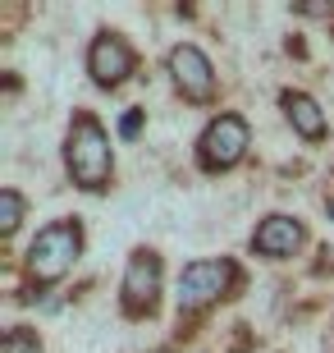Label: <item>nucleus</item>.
Returning <instances> with one entry per match:
<instances>
[{
    "label": "nucleus",
    "instance_id": "nucleus-1",
    "mask_svg": "<svg viewBox=\"0 0 334 353\" xmlns=\"http://www.w3.org/2000/svg\"><path fill=\"white\" fill-rule=\"evenodd\" d=\"M65 161H69L74 183H83V188H92V193L105 188V179H110V138H105V129L92 115L74 119L69 143H65Z\"/></svg>",
    "mask_w": 334,
    "mask_h": 353
},
{
    "label": "nucleus",
    "instance_id": "nucleus-2",
    "mask_svg": "<svg viewBox=\"0 0 334 353\" xmlns=\"http://www.w3.org/2000/svg\"><path fill=\"white\" fill-rule=\"evenodd\" d=\"M78 248H83V230H78L74 221L46 225V230L32 239V248H28V271H32V280H41V285L60 280V275L74 266Z\"/></svg>",
    "mask_w": 334,
    "mask_h": 353
},
{
    "label": "nucleus",
    "instance_id": "nucleus-3",
    "mask_svg": "<svg viewBox=\"0 0 334 353\" xmlns=\"http://www.w3.org/2000/svg\"><path fill=\"white\" fill-rule=\"evenodd\" d=\"M233 262H225V257H206V262H193V266H183L179 275V307L183 312H197V307H206V303H216L225 289L233 285Z\"/></svg>",
    "mask_w": 334,
    "mask_h": 353
},
{
    "label": "nucleus",
    "instance_id": "nucleus-4",
    "mask_svg": "<svg viewBox=\"0 0 334 353\" xmlns=\"http://www.w3.org/2000/svg\"><path fill=\"white\" fill-rule=\"evenodd\" d=\"M243 152H247V119H238V115H220L202 133V165L206 170H229V165L243 161Z\"/></svg>",
    "mask_w": 334,
    "mask_h": 353
},
{
    "label": "nucleus",
    "instance_id": "nucleus-5",
    "mask_svg": "<svg viewBox=\"0 0 334 353\" xmlns=\"http://www.w3.org/2000/svg\"><path fill=\"white\" fill-rule=\"evenodd\" d=\"M156 294H160V257L147 248L133 252L129 271H124V312L129 316H152Z\"/></svg>",
    "mask_w": 334,
    "mask_h": 353
},
{
    "label": "nucleus",
    "instance_id": "nucleus-6",
    "mask_svg": "<svg viewBox=\"0 0 334 353\" xmlns=\"http://www.w3.org/2000/svg\"><path fill=\"white\" fill-rule=\"evenodd\" d=\"M87 74L101 88H115V83H124L133 74V51H129V41L115 37V32H101V37L92 41V51H87Z\"/></svg>",
    "mask_w": 334,
    "mask_h": 353
},
{
    "label": "nucleus",
    "instance_id": "nucleus-7",
    "mask_svg": "<svg viewBox=\"0 0 334 353\" xmlns=\"http://www.w3.org/2000/svg\"><path fill=\"white\" fill-rule=\"evenodd\" d=\"M169 74L179 83L183 97H193V101H211V92H216V74H211V60H206L197 46H174L169 51Z\"/></svg>",
    "mask_w": 334,
    "mask_h": 353
},
{
    "label": "nucleus",
    "instance_id": "nucleus-8",
    "mask_svg": "<svg viewBox=\"0 0 334 353\" xmlns=\"http://www.w3.org/2000/svg\"><path fill=\"white\" fill-rule=\"evenodd\" d=\"M298 243H302V225L289 221V216H266L257 225V234H252V248L261 257H289Z\"/></svg>",
    "mask_w": 334,
    "mask_h": 353
},
{
    "label": "nucleus",
    "instance_id": "nucleus-9",
    "mask_svg": "<svg viewBox=\"0 0 334 353\" xmlns=\"http://www.w3.org/2000/svg\"><path fill=\"white\" fill-rule=\"evenodd\" d=\"M280 101H284V115H289V124H293L302 138H325V115H321V105L311 101L307 92H284Z\"/></svg>",
    "mask_w": 334,
    "mask_h": 353
},
{
    "label": "nucleus",
    "instance_id": "nucleus-10",
    "mask_svg": "<svg viewBox=\"0 0 334 353\" xmlns=\"http://www.w3.org/2000/svg\"><path fill=\"white\" fill-rule=\"evenodd\" d=\"M19 221H23V197L14 193V188H5L0 193V234H14Z\"/></svg>",
    "mask_w": 334,
    "mask_h": 353
},
{
    "label": "nucleus",
    "instance_id": "nucleus-11",
    "mask_svg": "<svg viewBox=\"0 0 334 353\" xmlns=\"http://www.w3.org/2000/svg\"><path fill=\"white\" fill-rule=\"evenodd\" d=\"M5 353H37V335L28 326H14L10 335H5Z\"/></svg>",
    "mask_w": 334,
    "mask_h": 353
},
{
    "label": "nucleus",
    "instance_id": "nucleus-12",
    "mask_svg": "<svg viewBox=\"0 0 334 353\" xmlns=\"http://www.w3.org/2000/svg\"><path fill=\"white\" fill-rule=\"evenodd\" d=\"M138 129H142V115H138V110H129V115L119 119V133H124V138H133Z\"/></svg>",
    "mask_w": 334,
    "mask_h": 353
},
{
    "label": "nucleus",
    "instance_id": "nucleus-13",
    "mask_svg": "<svg viewBox=\"0 0 334 353\" xmlns=\"http://www.w3.org/2000/svg\"><path fill=\"white\" fill-rule=\"evenodd\" d=\"M330 211H334V207H330Z\"/></svg>",
    "mask_w": 334,
    "mask_h": 353
}]
</instances>
